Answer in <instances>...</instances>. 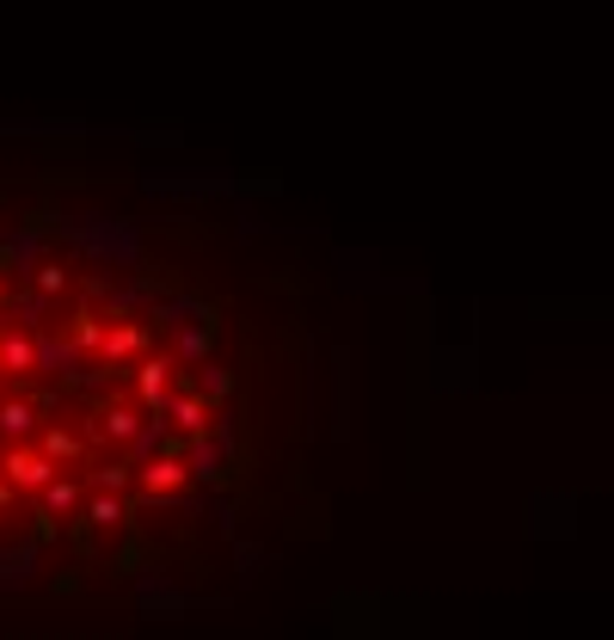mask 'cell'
Masks as SVG:
<instances>
[{"instance_id": "obj_1", "label": "cell", "mask_w": 614, "mask_h": 640, "mask_svg": "<svg viewBox=\"0 0 614 640\" xmlns=\"http://www.w3.org/2000/svg\"><path fill=\"white\" fill-rule=\"evenodd\" d=\"M61 240H75L87 259H117V266H129L141 252L136 228L129 222H111V216H68L61 222Z\"/></svg>"}, {"instance_id": "obj_2", "label": "cell", "mask_w": 614, "mask_h": 640, "mask_svg": "<svg viewBox=\"0 0 614 640\" xmlns=\"http://www.w3.org/2000/svg\"><path fill=\"white\" fill-rule=\"evenodd\" d=\"M0 474L13 481V493H44V486L56 481V462H49L44 450H25V443H7V450H0Z\"/></svg>"}, {"instance_id": "obj_3", "label": "cell", "mask_w": 614, "mask_h": 640, "mask_svg": "<svg viewBox=\"0 0 614 640\" xmlns=\"http://www.w3.org/2000/svg\"><path fill=\"white\" fill-rule=\"evenodd\" d=\"M37 573H44V542H37V536L0 548V592H25Z\"/></svg>"}, {"instance_id": "obj_4", "label": "cell", "mask_w": 614, "mask_h": 640, "mask_svg": "<svg viewBox=\"0 0 614 640\" xmlns=\"http://www.w3.org/2000/svg\"><path fill=\"white\" fill-rule=\"evenodd\" d=\"M37 425H44V406L37 401H25V394H7L0 401V443H25Z\"/></svg>"}, {"instance_id": "obj_5", "label": "cell", "mask_w": 614, "mask_h": 640, "mask_svg": "<svg viewBox=\"0 0 614 640\" xmlns=\"http://www.w3.org/2000/svg\"><path fill=\"white\" fill-rule=\"evenodd\" d=\"M0 266H7V271H37V266H44V228H19V235H7Z\"/></svg>"}, {"instance_id": "obj_6", "label": "cell", "mask_w": 614, "mask_h": 640, "mask_svg": "<svg viewBox=\"0 0 614 640\" xmlns=\"http://www.w3.org/2000/svg\"><path fill=\"white\" fill-rule=\"evenodd\" d=\"M37 370L44 375H75V345L61 339V333H37Z\"/></svg>"}, {"instance_id": "obj_7", "label": "cell", "mask_w": 614, "mask_h": 640, "mask_svg": "<svg viewBox=\"0 0 614 640\" xmlns=\"http://www.w3.org/2000/svg\"><path fill=\"white\" fill-rule=\"evenodd\" d=\"M184 474H191V469H184V456H154L148 469H141V486H148L154 499H160V493H179Z\"/></svg>"}, {"instance_id": "obj_8", "label": "cell", "mask_w": 614, "mask_h": 640, "mask_svg": "<svg viewBox=\"0 0 614 640\" xmlns=\"http://www.w3.org/2000/svg\"><path fill=\"white\" fill-rule=\"evenodd\" d=\"M0 370H7V375H31V370H37V345H31L19 327L0 339Z\"/></svg>"}, {"instance_id": "obj_9", "label": "cell", "mask_w": 614, "mask_h": 640, "mask_svg": "<svg viewBox=\"0 0 614 640\" xmlns=\"http://www.w3.org/2000/svg\"><path fill=\"white\" fill-rule=\"evenodd\" d=\"M167 370H172L167 358H148V363H141V370H136V389H141V401H148L154 413H160V406L172 401V394H167Z\"/></svg>"}, {"instance_id": "obj_10", "label": "cell", "mask_w": 614, "mask_h": 640, "mask_svg": "<svg viewBox=\"0 0 614 640\" xmlns=\"http://www.w3.org/2000/svg\"><path fill=\"white\" fill-rule=\"evenodd\" d=\"M68 512H80V486L68 481V474H56V481L44 486V517H68Z\"/></svg>"}, {"instance_id": "obj_11", "label": "cell", "mask_w": 614, "mask_h": 640, "mask_svg": "<svg viewBox=\"0 0 614 640\" xmlns=\"http://www.w3.org/2000/svg\"><path fill=\"white\" fill-rule=\"evenodd\" d=\"M49 302H56V296H44V290H25V296H19L7 314H13V327H44Z\"/></svg>"}, {"instance_id": "obj_12", "label": "cell", "mask_w": 614, "mask_h": 640, "mask_svg": "<svg viewBox=\"0 0 614 640\" xmlns=\"http://www.w3.org/2000/svg\"><path fill=\"white\" fill-rule=\"evenodd\" d=\"M99 431H105V438H136L141 431V419H136V406H105V413H99Z\"/></svg>"}, {"instance_id": "obj_13", "label": "cell", "mask_w": 614, "mask_h": 640, "mask_svg": "<svg viewBox=\"0 0 614 640\" xmlns=\"http://www.w3.org/2000/svg\"><path fill=\"white\" fill-rule=\"evenodd\" d=\"M87 524H92V530H117V524H123V499H117V493H99V499L87 505Z\"/></svg>"}, {"instance_id": "obj_14", "label": "cell", "mask_w": 614, "mask_h": 640, "mask_svg": "<svg viewBox=\"0 0 614 640\" xmlns=\"http://www.w3.org/2000/svg\"><path fill=\"white\" fill-rule=\"evenodd\" d=\"M160 413H167L179 431H203V401H191V394H184V401H167Z\"/></svg>"}, {"instance_id": "obj_15", "label": "cell", "mask_w": 614, "mask_h": 640, "mask_svg": "<svg viewBox=\"0 0 614 640\" xmlns=\"http://www.w3.org/2000/svg\"><path fill=\"white\" fill-rule=\"evenodd\" d=\"M136 351H141V327H117V333H105V363L136 358Z\"/></svg>"}, {"instance_id": "obj_16", "label": "cell", "mask_w": 614, "mask_h": 640, "mask_svg": "<svg viewBox=\"0 0 614 640\" xmlns=\"http://www.w3.org/2000/svg\"><path fill=\"white\" fill-rule=\"evenodd\" d=\"M44 456H49V462L61 469V462H75V456H80V438L56 425V431H44Z\"/></svg>"}, {"instance_id": "obj_17", "label": "cell", "mask_w": 614, "mask_h": 640, "mask_svg": "<svg viewBox=\"0 0 614 640\" xmlns=\"http://www.w3.org/2000/svg\"><path fill=\"white\" fill-rule=\"evenodd\" d=\"M31 290H44V296H61V290H68V271L44 259V266H37V278H31Z\"/></svg>"}, {"instance_id": "obj_18", "label": "cell", "mask_w": 614, "mask_h": 640, "mask_svg": "<svg viewBox=\"0 0 614 640\" xmlns=\"http://www.w3.org/2000/svg\"><path fill=\"white\" fill-rule=\"evenodd\" d=\"M75 339L80 345H105V333H99V314H75Z\"/></svg>"}, {"instance_id": "obj_19", "label": "cell", "mask_w": 614, "mask_h": 640, "mask_svg": "<svg viewBox=\"0 0 614 640\" xmlns=\"http://www.w3.org/2000/svg\"><path fill=\"white\" fill-rule=\"evenodd\" d=\"M123 481H129V469H117V462H111V469H99V493H123Z\"/></svg>"}, {"instance_id": "obj_20", "label": "cell", "mask_w": 614, "mask_h": 640, "mask_svg": "<svg viewBox=\"0 0 614 640\" xmlns=\"http://www.w3.org/2000/svg\"><path fill=\"white\" fill-rule=\"evenodd\" d=\"M7 505H13V481H7V474H0V512H7Z\"/></svg>"}, {"instance_id": "obj_21", "label": "cell", "mask_w": 614, "mask_h": 640, "mask_svg": "<svg viewBox=\"0 0 614 640\" xmlns=\"http://www.w3.org/2000/svg\"><path fill=\"white\" fill-rule=\"evenodd\" d=\"M0 302H7V283H0Z\"/></svg>"}]
</instances>
